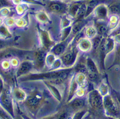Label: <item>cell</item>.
Returning a JSON list of instances; mask_svg holds the SVG:
<instances>
[{"label":"cell","instance_id":"1","mask_svg":"<svg viewBox=\"0 0 120 119\" xmlns=\"http://www.w3.org/2000/svg\"><path fill=\"white\" fill-rule=\"evenodd\" d=\"M91 103L92 105L94 106H98L99 107L101 106V99L99 95L97 92H95L93 94L91 97Z\"/></svg>","mask_w":120,"mask_h":119},{"label":"cell","instance_id":"2","mask_svg":"<svg viewBox=\"0 0 120 119\" xmlns=\"http://www.w3.org/2000/svg\"><path fill=\"white\" fill-rule=\"evenodd\" d=\"M49 8L51 11L56 12H60L64 9V7H63L62 5L61 4H59V3H52V4L49 5Z\"/></svg>","mask_w":120,"mask_h":119},{"label":"cell","instance_id":"3","mask_svg":"<svg viewBox=\"0 0 120 119\" xmlns=\"http://www.w3.org/2000/svg\"><path fill=\"white\" fill-rule=\"evenodd\" d=\"M31 68V65L27 63V62H24L23 63L22 65L20 66V69H19V71H18V72L19 74H23L24 72H26L27 71H29V69Z\"/></svg>","mask_w":120,"mask_h":119},{"label":"cell","instance_id":"4","mask_svg":"<svg viewBox=\"0 0 120 119\" xmlns=\"http://www.w3.org/2000/svg\"><path fill=\"white\" fill-rule=\"evenodd\" d=\"M1 101L4 106L9 109L11 108V101L10 98L8 97V95H3L1 97Z\"/></svg>","mask_w":120,"mask_h":119},{"label":"cell","instance_id":"5","mask_svg":"<svg viewBox=\"0 0 120 119\" xmlns=\"http://www.w3.org/2000/svg\"><path fill=\"white\" fill-rule=\"evenodd\" d=\"M84 103V101H83L82 100L77 99L73 101V103H72V106H73L75 108H82V106H83Z\"/></svg>","mask_w":120,"mask_h":119},{"label":"cell","instance_id":"6","mask_svg":"<svg viewBox=\"0 0 120 119\" xmlns=\"http://www.w3.org/2000/svg\"><path fill=\"white\" fill-rule=\"evenodd\" d=\"M86 6L84 4L80 5L79 6V9H78V12H77V16L78 17H81L82 15H84L85 14V11H86Z\"/></svg>","mask_w":120,"mask_h":119},{"label":"cell","instance_id":"7","mask_svg":"<svg viewBox=\"0 0 120 119\" xmlns=\"http://www.w3.org/2000/svg\"><path fill=\"white\" fill-rule=\"evenodd\" d=\"M36 59L37 61V63L40 65L43 63L45 60V55L44 54L41 52H39L36 55Z\"/></svg>","mask_w":120,"mask_h":119},{"label":"cell","instance_id":"8","mask_svg":"<svg viewBox=\"0 0 120 119\" xmlns=\"http://www.w3.org/2000/svg\"><path fill=\"white\" fill-rule=\"evenodd\" d=\"M38 100L34 97H30L27 99V103L30 106H37L38 104Z\"/></svg>","mask_w":120,"mask_h":119},{"label":"cell","instance_id":"9","mask_svg":"<svg viewBox=\"0 0 120 119\" xmlns=\"http://www.w3.org/2000/svg\"><path fill=\"white\" fill-rule=\"evenodd\" d=\"M106 14V10L103 7H100L97 9L96 14L99 17H104Z\"/></svg>","mask_w":120,"mask_h":119},{"label":"cell","instance_id":"10","mask_svg":"<svg viewBox=\"0 0 120 119\" xmlns=\"http://www.w3.org/2000/svg\"><path fill=\"white\" fill-rule=\"evenodd\" d=\"M15 95L17 97V98L20 100L24 99V97H25V94L22 90H18V89L15 91Z\"/></svg>","mask_w":120,"mask_h":119},{"label":"cell","instance_id":"11","mask_svg":"<svg viewBox=\"0 0 120 119\" xmlns=\"http://www.w3.org/2000/svg\"><path fill=\"white\" fill-rule=\"evenodd\" d=\"M73 54L72 53H68V54H67L65 55L63 57V61L65 63H67L70 62V61L71 60V59L73 58Z\"/></svg>","mask_w":120,"mask_h":119},{"label":"cell","instance_id":"12","mask_svg":"<svg viewBox=\"0 0 120 119\" xmlns=\"http://www.w3.org/2000/svg\"><path fill=\"white\" fill-rule=\"evenodd\" d=\"M105 103L107 108H108L110 109H114V105L112 101L109 98H106Z\"/></svg>","mask_w":120,"mask_h":119},{"label":"cell","instance_id":"13","mask_svg":"<svg viewBox=\"0 0 120 119\" xmlns=\"http://www.w3.org/2000/svg\"><path fill=\"white\" fill-rule=\"evenodd\" d=\"M80 4H75L71 6V7L70 9V12L73 15H75L76 14L77 12H78V9H79Z\"/></svg>","mask_w":120,"mask_h":119},{"label":"cell","instance_id":"14","mask_svg":"<svg viewBox=\"0 0 120 119\" xmlns=\"http://www.w3.org/2000/svg\"><path fill=\"white\" fill-rule=\"evenodd\" d=\"M90 46V44L89 43L88 41L87 40H84L81 42V48L82 49H83V48L84 49V47H85V50H87L89 49V47Z\"/></svg>","mask_w":120,"mask_h":119},{"label":"cell","instance_id":"15","mask_svg":"<svg viewBox=\"0 0 120 119\" xmlns=\"http://www.w3.org/2000/svg\"><path fill=\"white\" fill-rule=\"evenodd\" d=\"M86 33H87L88 37H92L95 34V30L93 29V27H89L86 30Z\"/></svg>","mask_w":120,"mask_h":119},{"label":"cell","instance_id":"16","mask_svg":"<svg viewBox=\"0 0 120 119\" xmlns=\"http://www.w3.org/2000/svg\"><path fill=\"white\" fill-rule=\"evenodd\" d=\"M8 35H9V32L6 27L4 26H0V35L7 36Z\"/></svg>","mask_w":120,"mask_h":119},{"label":"cell","instance_id":"17","mask_svg":"<svg viewBox=\"0 0 120 119\" xmlns=\"http://www.w3.org/2000/svg\"><path fill=\"white\" fill-rule=\"evenodd\" d=\"M88 66H89V69H90V71L93 73H96L97 72V70H96V68L94 66V63H93V62L91 61H89L88 63Z\"/></svg>","mask_w":120,"mask_h":119},{"label":"cell","instance_id":"18","mask_svg":"<svg viewBox=\"0 0 120 119\" xmlns=\"http://www.w3.org/2000/svg\"><path fill=\"white\" fill-rule=\"evenodd\" d=\"M64 49V47L62 45H58L55 48L54 52L56 54H60L62 52H63Z\"/></svg>","mask_w":120,"mask_h":119},{"label":"cell","instance_id":"19","mask_svg":"<svg viewBox=\"0 0 120 119\" xmlns=\"http://www.w3.org/2000/svg\"><path fill=\"white\" fill-rule=\"evenodd\" d=\"M107 30V28L106 26H104V25H101L98 28V30H99V32H100L101 33H104Z\"/></svg>","mask_w":120,"mask_h":119},{"label":"cell","instance_id":"20","mask_svg":"<svg viewBox=\"0 0 120 119\" xmlns=\"http://www.w3.org/2000/svg\"><path fill=\"white\" fill-rule=\"evenodd\" d=\"M110 10L111 12H114V13H116V12H119V8L118 7H117L116 6H112L110 8Z\"/></svg>","mask_w":120,"mask_h":119},{"label":"cell","instance_id":"21","mask_svg":"<svg viewBox=\"0 0 120 119\" xmlns=\"http://www.w3.org/2000/svg\"><path fill=\"white\" fill-rule=\"evenodd\" d=\"M8 5H9V3L6 0H0V7H2L4 6H7Z\"/></svg>","mask_w":120,"mask_h":119},{"label":"cell","instance_id":"22","mask_svg":"<svg viewBox=\"0 0 120 119\" xmlns=\"http://www.w3.org/2000/svg\"><path fill=\"white\" fill-rule=\"evenodd\" d=\"M96 4V1L95 0H91L90 3H88V8H93L94 7Z\"/></svg>","mask_w":120,"mask_h":119},{"label":"cell","instance_id":"23","mask_svg":"<svg viewBox=\"0 0 120 119\" xmlns=\"http://www.w3.org/2000/svg\"><path fill=\"white\" fill-rule=\"evenodd\" d=\"M38 18L41 19V21H43V20H44V21H46V20L47 17H46V16L44 14H43L42 13V14H40V16Z\"/></svg>","mask_w":120,"mask_h":119},{"label":"cell","instance_id":"24","mask_svg":"<svg viewBox=\"0 0 120 119\" xmlns=\"http://www.w3.org/2000/svg\"><path fill=\"white\" fill-rule=\"evenodd\" d=\"M99 44H100V41L98 39H95L94 41V47H97L99 46Z\"/></svg>","mask_w":120,"mask_h":119},{"label":"cell","instance_id":"25","mask_svg":"<svg viewBox=\"0 0 120 119\" xmlns=\"http://www.w3.org/2000/svg\"><path fill=\"white\" fill-rule=\"evenodd\" d=\"M17 24H18V26H23V24H24V21H23L22 20H19L17 21Z\"/></svg>","mask_w":120,"mask_h":119},{"label":"cell","instance_id":"26","mask_svg":"<svg viewBox=\"0 0 120 119\" xmlns=\"http://www.w3.org/2000/svg\"><path fill=\"white\" fill-rule=\"evenodd\" d=\"M116 21H117V19H116L115 17H112L110 18V22L112 23H115Z\"/></svg>","mask_w":120,"mask_h":119},{"label":"cell","instance_id":"27","mask_svg":"<svg viewBox=\"0 0 120 119\" xmlns=\"http://www.w3.org/2000/svg\"><path fill=\"white\" fill-rule=\"evenodd\" d=\"M14 23V20H12V19H9L8 20V24L9 25H11V24H13Z\"/></svg>","mask_w":120,"mask_h":119},{"label":"cell","instance_id":"28","mask_svg":"<svg viewBox=\"0 0 120 119\" xmlns=\"http://www.w3.org/2000/svg\"><path fill=\"white\" fill-rule=\"evenodd\" d=\"M2 87H3V83H2V82H1V80H0V90H1Z\"/></svg>","mask_w":120,"mask_h":119},{"label":"cell","instance_id":"29","mask_svg":"<svg viewBox=\"0 0 120 119\" xmlns=\"http://www.w3.org/2000/svg\"><path fill=\"white\" fill-rule=\"evenodd\" d=\"M0 47H1V44H0Z\"/></svg>","mask_w":120,"mask_h":119}]
</instances>
